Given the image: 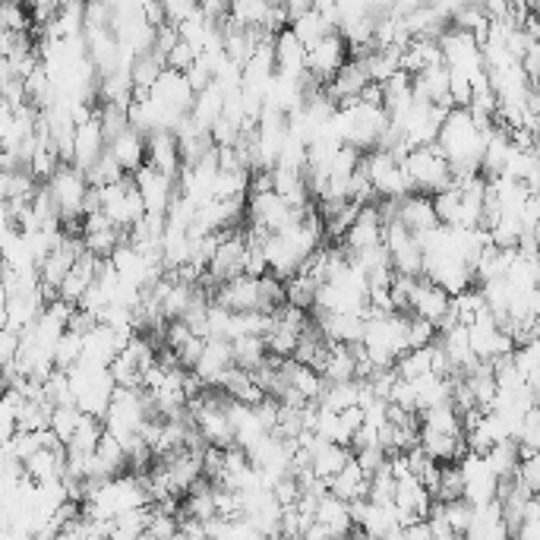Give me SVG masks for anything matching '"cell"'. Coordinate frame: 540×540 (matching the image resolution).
<instances>
[{"label":"cell","mask_w":540,"mask_h":540,"mask_svg":"<svg viewBox=\"0 0 540 540\" xmlns=\"http://www.w3.org/2000/svg\"><path fill=\"white\" fill-rule=\"evenodd\" d=\"M263 250H266L269 275L288 282V278L300 275V269L323 250V222L310 212L304 222L291 225L288 231L263 237Z\"/></svg>","instance_id":"cell-1"},{"label":"cell","mask_w":540,"mask_h":540,"mask_svg":"<svg viewBox=\"0 0 540 540\" xmlns=\"http://www.w3.org/2000/svg\"><path fill=\"white\" fill-rule=\"evenodd\" d=\"M493 127L477 124L471 108H452L446 114V124L439 130L436 146L449 158L455 177L480 174V162H484V143Z\"/></svg>","instance_id":"cell-2"},{"label":"cell","mask_w":540,"mask_h":540,"mask_svg":"<svg viewBox=\"0 0 540 540\" xmlns=\"http://www.w3.org/2000/svg\"><path fill=\"white\" fill-rule=\"evenodd\" d=\"M408 329H411V316H405V313L370 316L360 348H364V354L373 360L379 370H389V367H395L398 360H402L411 351Z\"/></svg>","instance_id":"cell-3"},{"label":"cell","mask_w":540,"mask_h":540,"mask_svg":"<svg viewBox=\"0 0 540 540\" xmlns=\"http://www.w3.org/2000/svg\"><path fill=\"white\" fill-rule=\"evenodd\" d=\"M152 417H155V408L143 389H117L114 402L105 414V430L127 449L133 439L143 436Z\"/></svg>","instance_id":"cell-4"},{"label":"cell","mask_w":540,"mask_h":540,"mask_svg":"<svg viewBox=\"0 0 540 540\" xmlns=\"http://www.w3.org/2000/svg\"><path fill=\"white\" fill-rule=\"evenodd\" d=\"M54 196V203L60 209V218H64V225L73 231L83 228L86 215H89V199H92V184H89V174L79 171L73 165H60L57 174L45 184Z\"/></svg>","instance_id":"cell-5"},{"label":"cell","mask_w":540,"mask_h":540,"mask_svg":"<svg viewBox=\"0 0 540 540\" xmlns=\"http://www.w3.org/2000/svg\"><path fill=\"white\" fill-rule=\"evenodd\" d=\"M67 376H70V386H73V395H76V408L83 414H89V417L105 420L114 395H117V383H114L111 370L92 367V364H79Z\"/></svg>","instance_id":"cell-6"},{"label":"cell","mask_w":540,"mask_h":540,"mask_svg":"<svg viewBox=\"0 0 540 540\" xmlns=\"http://www.w3.org/2000/svg\"><path fill=\"white\" fill-rule=\"evenodd\" d=\"M364 174L376 193V203L379 199H383V203H398V199H408L414 193L405 162H398L386 149H373L364 155Z\"/></svg>","instance_id":"cell-7"},{"label":"cell","mask_w":540,"mask_h":540,"mask_svg":"<svg viewBox=\"0 0 540 540\" xmlns=\"http://www.w3.org/2000/svg\"><path fill=\"white\" fill-rule=\"evenodd\" d=\"M95 193H98V212L124 234H130L146 218V203H143V196H139V187L133 177L120 180V184H111L105 190H95Z\"/></svg>","instance_id":"cell-8"},{"label":"cell","mask_w":540,"mask_h":540,"mask_svg":"<svg viewBox=\"0 0 540 540\" xmlns=\"http://www.w3.org/2000/svg\"><path fill=\"white\" fill-rule=\"evenodd\" d=\"M405 168L411 174L414 193L424 196H439L446 193L455 184V171L449 165V158L439 152V146H427V149H414L405 158Z\"/></svg>","instance_id":"cell-9"},{"label":"cell","mask_w":540,"mask_h":540,"mask_svg":"<svg viewBox=\"0 0 540 540\" xmlns=\"http://www.w3.org/2000/svg\"><path fill=\"white\" fill-rule=\"evenodd\" d=\"M458 471H462L465 480V503L477 506H490L499 503V493H503V480L496 477V471L490 468L487 455L468 452L462 462H458Z\"/></svg>","instance_id":"cell-10"},{"label":"cell","mask_w":540,"mask_h":540,"mask_svg":"<svg viewBox=\"0 0 540 540\" xmlns=\"http://www.w3.org/2000/svg\"><path fill=\"white\" fill-rule=\"evenodd\" d=\"M408 310L417 319H427L436 329L446 323L452 313V294H446L430 278H411L408 285Z\"/></svg>","instance_id":"cell-11"},{"label":"cell","mask_w":540,"mask_h":540,"mask_svg":"<svg viewBox=\"0 0 540 540\" xmlns=\"http://www.w3.org/2000/svg\"><path fill=\"white\" fill-rule=\"evenodd\" d=\"M348 42L338 32L326 35L323 42H316L313 48H307V73L316 79V83H332V79L338 76V70H342L348 64Z\"/></svg>","instance_id":"cell-12"},{"label":"cell","mask_w":540,"mask_h":540,"mask_svg":"<svg viewBox=\"0 0 540 540\" xmlns=\"http://www.w3.org/2000/svg\"><path fill=\"white\" fill-rule=\"evenodd\" d=\"M386 247V222H383V212H379V206H364L357 212L351 231L345 234V250L354 256H364L370 250H379Z\"/></svg>","instance_id":"cell-13"},{"label":"cell","mask_w":540,"mask_h":540,"mask_svg":"<svg viewBox=\"0 0 540 540\" xmlns=\"http://www.w3.org/2000/svg\"><path fill=\"white\" fill-rule=\"evenodd\" d=\"M108 155V133L102 127V114H95L92 120L76 127V139H73V158L70 165L79 171H92L102 158Z\"/></svg>","instance_id":"cell-14"},{"label":"cell","mask_w":540,"mask_h":540,"mask_svg":"<svg viewBox=\"0 0 540 540\" xmlns=\"http://www.w3.org/2000/svg\"><path fill=\"white\" fill-rule=\"evenodd\" d=\"M136 180V187H139V196H143V203H146V212L149 215H168V209L174 206V199H177V184H174V177L162 174V171H155L152 165H146L143 171H136L133 174Z\"/></svg>","instance_id":"cell-15"},{"label":"cell","mask_w":540,"mask_h":540,"mask_svg":"<svg viewBox=\"0 0 540 540\" xmlns=\"http://www.w3.org/2000/svg\"><path fill=\"white\" fill-rule=\"evenodd\" d=\"M234 342H225V338H206V351L199 357V364L193 367V373L199 376L203 386H222V379L234 370Z\"/></svg>","instance_id":"cell-16"},{"label":"cell","mask_w":540,"mask_h":540,"mask_svg":"<svg viewBox=\"0 0 540 540\" xmlns=\"http://www.w3.org/2000/svg\"><path fill=\"white\" fill-rule=\"evenodd\" d=\"M215 304H222L231 313H256V310L263 313V285H259V278L240 275L234 282L218 288Z\"/></svg>","instance_id":"cell-17"},{"label":"cell","mask_w":540,"mask_h":540,"mask_svg":"<svg viewBox=\"0 0 540 540\" xmlns=\"http://www.w3.org/2000/svg\"><path fill=\"white\" fill-rule=\"evenodd\" d=\"M79 237H83L86 253L95 256V259H111L117 253V247L127 240V234L120 231V228H114L102 212H95V215L86 218L83 234H79Z\"/></svg>","instance_id":"cell-18"},{"label":"cell","mask_w":540,"mask_h":540,"mask_svg":"<svg viewBox=\"0 0 540 540\" xmlns=\"http://www.w3.org/2000/svg\"><path fill=\"white\" fill-rule=\"evenodd\" d=\"M398 222H402L417 240L439 228V215H436V203L433 196L424 193H411L408 199L398 203Z\"/></svg>","instance_id":"cell-19"},{"label":"cell","mask_w":540,"mask_h":540,"mask_svg":"<svg viewBox=\"0 0 540 540\" xmlns=\"http://www.w3.org/2000/svg\"><path fill=\"white\" fill-rule=\"evenodd\" d=\"M367 86H370V76H367L364 64L354 57V60H348L342 70H338V76L332 79V83H326V95L332 98L338 108H342V105L360 102V95L367 92Z\"/></svg>","instance_id":"cell-20"},{"label":"cell","mask_w":540,"mask_h":540,"mask_svg":"<svg viewBox=\"0 0 540 540\" xmlns=\"http://www.w3.org/2000/svg\"><path fill=\"white\" fill-rule=\"evenodd\" d=\"M108 155L124 168V174H136L149 165V143L143 133H136L133 127L127 133H120L117 139L108 143Z\"/></svg>","instance_id":"cell-21"},{"label":"cell","mask_w":540,"mask_h":540,"mask_svg":"<svg viewBox=\"0 0 540 540\" xmlns=\"http://www.w3.org/2000/svg\"><path fill=\"white\" fill-rule=\"evenodd\" d=\"M149 165L155 171H162L174 180H180V171H184V155H180V143L177 133H152L149 139Z\"/></svg>","instance_id":"cell-22"},{"label":"cell","mask_w":540,"mask_h":540,"mask_svg":"<svg viewBox=\"0 0 540 540\" xmlns=\"http://www.w3.org/2000/svg\"><path fill=\"white\" fill-rule=\"evenodd\" d=\"M275 60H278V73H288V76H310L307 73V45L300 38L285 29L275 35Z\"/></svg>","instance_id":"cell-23"},{"label":"cell","mask_w":540,"mask_h":540,"mask_svg":"<svg viewBox=\"0 0 540 540\" xmlns=\"http://www.w3.org/2000/svg\"><path fill=\"white\" fill-rule=\"evenodd\" d=\"M225 89L212 83L209 89H203L196 95V102H193V111H190V120L193 124L203 130V133H212V127L218 124V120L225 117Z\"/></svg>","instance_id":"cell-24"},{"label":"cell","mask_w":540,"mask_h":540,"mask_svg":"<svg viewBox=\"0 0 540 540\" xmlns=\"http://www.w3.org/2000/svg\"><path fill=\"white\" fill-rule=\"evenodd\" d=\"M329 493L345 499V503H364L367 493H370V474L357 465V458H351V462L345 465V471L329 484Z\"/></svg>","instance_id":"cell-25"},{"label":"cell","mask_w":540,"mask_h":540,"mask_svg":"<svg viewBox=\"0 0 540 540\" xmlns=\"http://www.w3.org/2000/svg\"><path fill=\"white\" fill-rule=\"evenodd\" d=\"M269 360H272V357H269L266 338L247 335V338H237V342H234V364H237L240 370L256 373V370H263Z\"/></svg>","instance_id":"cell-26"},{"label":"cell","mask_w":540,"mask_h":540,"mask_svg":"<svg viewBox=\"0 0 540 540\" xmlns=\"http://www.w3.org/2000/svg\"><path fill=\"white\" fill-rule=\"evenodd\" d=\"M297 38H300V42H304L307 48H313L316 42H323V38L326 35H332V32H338L332 23H329V19L323 16V13H319L316 10V4H313V10L310 13H304V16H300V19H294V23L288 26Z\"/></svg>","instance_id":"cell-27"},{"label":"cell","mask_w":540,"mask_h":540,"mask_svg":"<svg viewBox=\"0 0 540 540\" xmlns=\"http://www.w3.org/2000/svg\"><path fill=\"white\" fill-rule=\"evenodd\" d=\"M285 294H288V307H297V310H310V307H316V294H319V285L313 282L310 275H294V278H288L285 282Z\"/></svg>","instance_id":"cell-28"},{"label":"cell","mask_w":540,"mask_h":540,"mask_svg":"<svg viewBox=\"0 0 540 540\" xmlns=\"http://www.w3.org/2000/svg\"><path fill=\"white\" fill-rule=\"evenodd\" d=\"M86 420V414L79 411L76 405H64V408H54V414H51V433L60 439L64 446H70L73 443V436H76V430H79V424Z\"/></svg>","instance_id":"cell-29"}]
</instances>
